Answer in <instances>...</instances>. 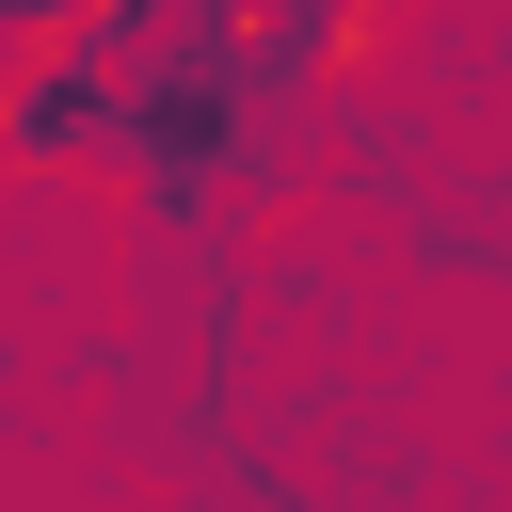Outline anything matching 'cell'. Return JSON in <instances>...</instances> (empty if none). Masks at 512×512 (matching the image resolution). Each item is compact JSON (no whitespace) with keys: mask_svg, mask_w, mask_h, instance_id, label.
<instances>
[{"mask_svg":"<svg viewBox=\"0 0 512 512\" xmlns=\"http://www.w3.org/2000/svg\"><path fill=\"white\" fill-rule=\"evenodd\" d=\"M0 160H112V32L80 16V32H32V48H0Z\"/></svg>","mask_w":512,"mask_h":512,"instance_id":"obj_1","label":"cell"},{"mask_svg":"<svg viewBox=\"0 0 512 512\" xmlns=\"http://www.w3.org/2000/svg\"><path fill=\"white\" fill-rule=\"evenodd\" d=\"M80 16H112V32H144L160 0H0V48H32V32H80Z\"/></svg>","mask_w":512,"mask_h":512,"instance_id":"obj_2","label":"cell"}]
</instances>
